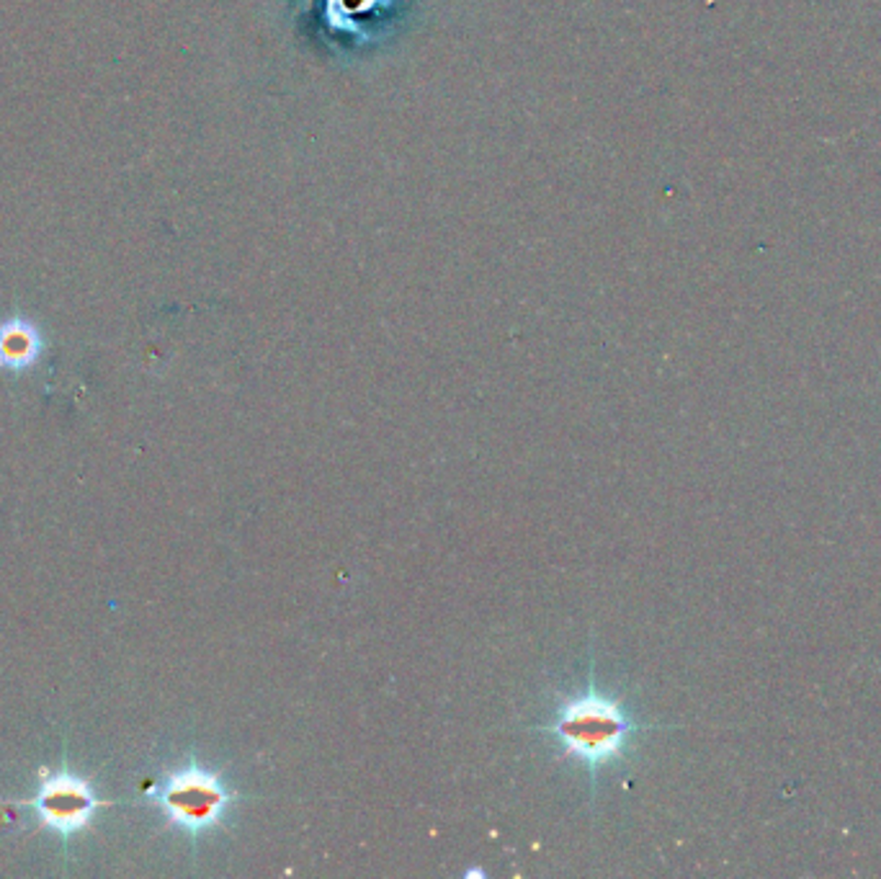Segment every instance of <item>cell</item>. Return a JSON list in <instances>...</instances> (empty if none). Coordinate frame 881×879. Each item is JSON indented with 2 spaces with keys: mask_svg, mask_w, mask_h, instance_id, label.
Listing matches in <instances>:
<instances>
[{
  "mask_svg": "<svg viewBox=\"0 0 881 879\" xmlns=\"http://www.w3.org/2000/svg\"><path fill=\"white\" fill-rule=\"evenodd\" d=\"M19 804L36 812L42 829L68 838L83 833L93 823L95 812L111 802L101 800L83 777H76L70 771H42L36 795Z\"/></svg>",
  "mask_w": 881,
  "mask_h": 879,
  "instance_id": "cell-3",
  "label": "cell"
},
{
  "mask_svg": "<svg viewBox=\"0 0 881 879\" xmlns=\"http://www.w3.org/2000/svg\"><path fill=\"white\" fill-rule=\"evenodd\" d=\"M42 353V334L34 323L26 317H11V320L0 323V367L21 369L34 367V361Z\"/></svg>",
  "mask_w": 881,
  "mask_h": 879,
  "instance_id": "cell-4",
  "label": "cell"
},
{
  "mask_svg": "<svg viewBox=\"0 0 881 879\" xmlns=\"http://www.w3.org/2000/svg\"><path fill=\"white\" fill-rule=\"evenodd\" d=\"M534 733L550 735L562 756L588 768L590 792L596 795V781L601 768L617 766L626 758L634 737L650 725L634 720L617 694L603 691L596 684V666L590 655L588 684L573 697L560 699L554 718L546 725L531 728Z\"/></svg>",
  "mask_w": 881,
  "mask_h": 879,
  "instance_id": "cell-1",
  "label": "cell"
},
{
  "mask_svg": "<svg viewBox=\"0 0 881 879\" xmlns=\"http://www.w3.org/2000/svg\"><path fill=\"white\" fill-rule=\"evenodd\" d=\"M246 800L248 795L229 787L219 768L199 764L196 756L162 774L147 795L170 829L183 831L194 844L204 833L225 829L229 812Z\"/></svg>",
  "mask_w": 881,
  "mask_h": 879,
  "instance_id": "cell-2",
  "label": "cell"
}]
</instances>
